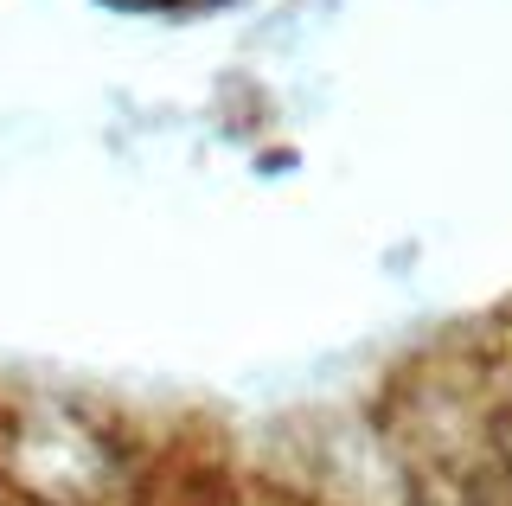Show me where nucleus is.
<instances>
[{"label": "nucleus", "instance_id": "f257e3e1", "mask_svg": "<svg viewBox=\"0 0 512 506\" xmlns=\"http://www.w3.org/2000/svg\"><path fill=\"white\" fill-rule=\"evenodd\" d=\"M116 7H186V0H116Z\"/></svg>", "mask_w": 512, "mask_h": 506}]
</instances>
